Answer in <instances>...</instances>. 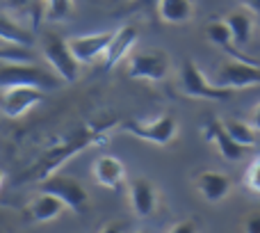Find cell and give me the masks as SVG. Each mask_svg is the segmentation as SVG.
<instances>
[{
	"label": "cell",
	"mask_w": 260,
	"mask_h": 233,
	"mask_svg": "<svg viewBox=\"0 0 260 233\" xmlns=\"http://www.w3.org/2000/svg\"><path fill=\"white\" fill-rule=\"evenodd\" d=\"M130 229V222H117V220H112V222H105L103 226H101V231H126Z\"/></svg>",
	"instance_id": "cell-28"
},
{
	"label": "cell",
	"mask_w": 260,
	"mask_h": 233,
	"mask_svg": "<svg viewBox=\"0 0 260 233\" xmlns=\"http://www.w3.org/2000/svg\"><path fill=\"white\" fill-rule=\"evenodd\" d=\"M64 208H67V203L59 197L48 194V192H39L37 197H32V201L25 206L23 215L30 222H35V224H46V222L57 220L64 213Z\"/></svg>",
	"instance_id": "cell-15"
},
{
	"label": "cell",
	"mask_w": 260,
	"mask_h": 233,
	"mask_svg": "<svg viewBox=\"0 0 260 233\" xmlns=\"http://www.w3.org/2000/svg\"><path fill=\"white\" fill-rule=\"evenodd\" d=\"M62 78L46 69L37 67L35 62H3L0 64V90L5 87L30 85L39 90H57L62 87Z\"/></svg>",
	"instance_id": "cell-2"
},
{
	"label": "cell",
	"mask_w": 260,
	"mask_h": 233,
	"mask_svg": "<svg viewBox=\"0 0 260 233\" xmlns=\"http://www.w3.org/2000/svg\"><path fill=\"white\" fill-rule=\"evenodd\" d=\"M169 231L171 233H194V231H199V224L194 220H180V222L169 224Z\"/></svg>",
	"instance_id": "cell-25"
},
{
	"label": "cell",
	"mask_w": 260,
	"mask_h": 233,
	"mask_svg": "<svg viewBox=\"0 0 260 233\" xmlns=\"http://www.w3.org/2000/svg\"><path fill=\"white\" fill-rule=\"evenodd\" d=\"M180 87H183V92L187 96L206 99V101H226L233 94L231 87H221L217 82L208 80L194 60H185L183 67H180Z\"/></svg>",
	"instance_id": "cell-5"
},
{
	"label": "cell",
	"mask_w": 260,
	"mask_h": 233,
	"mask_svg": "<svg viewBox=\"0 0 260 233\" xmlns=\"http://www.w3.org/2000/svg\"><path fill=\"white\" fill-rule=\"evenodd\" d=\"M206 32H208V37H210L212 44L219 46V48L224 50L229 57H233V60H249L242 50H238V46H235V41H233V35H231V27H229V23H226V18H215V21H210V23H208V27H206Z\"/></svg>",
	"instance_id": "cell-19"
},
{
	"label": "cell",
	"mask_w": 260,
	"mask_h": 233,
	"mask_svg": "<svg viewBox=\"0 0 260 233\" xmlns=\"http://www.w3.org/2000/svg\"><path fill=\"white\" fill-rule=\"evenodd\" d=\"M137 39H139V27L137 25H133V23H126V25L119 27V30L112 35V41H110L108 50H105V55H103L105 71L114 69L123 57H128L130 50H133L135 44H137Z\"/></svg>",
	"instance_id": "cell-13"
},
{
	"label": "cell",
	"mask_w": 260,
	"mask_h": 233,
	"mask_svg": "<svg viewBox=\"0 0 260 233\" xmlns=\"http://www.w3.org/2000/svg\"><path fill=\"white\" fill-rule=\"evenodd\" d=\"M249 124L253 126V128L258 130L260 133V103L256 105V108H253V112H251V116H249Z\"/></svg>",
	"instance_id": "cell-31"
},
{
	"label": "cell",
	"mask_w": 260,
	"mask_h": 233,
	"mask_svg": "<svg viewBox=\"0 0 260 233\" xmlns=\"http://www.w3.org/2000/svg\"><path fill=\"white\" fill-rule=\"evenodd\" d=\"M217 85L231 90H253L260 85V64L253 60H226L217 73Z\"/></svg>",
	"instance_id": "cell-8"
},
{
	"label": "cell",
	"mask_w": 260,
	"mask_h": 233,
	"mask_svg": "<svg viewBox=\"0 0 260 233\" xmlns=\"http://www.w3.org/2000/svg\"><path fill=\"white\" fill-rule=\"evenodd\" d=\"M39 192H48V194L59 197L67 203L69 211H73V213H82L87 208V203H89V192H87L85 185L64 174H53L46 181H41Z\"/></svg>",
	"instance_id": "cell-7"
},
{
	"label": "cell",
	"mask_w": 260,
	"mask_h": 233,
	"mask_svg": "<svg viewBox=\"0 0 260 233\" xmlns=\"http://www.w3.org/2000/svg\"><path fill=\"white\" fill-rule=\"evenodd\" d=\"M160 0H130V9H146V7H157Z\"/></svg>",
	"instance_id": "cell-29"
},
{
	"label": "cell",
	"mask_w": 260,
	"mask_h": 233,
	"mask_svg": "<svg viewBox=\"0 0 260 233\" xmlns=\"http://www.w3.org/2000/svg\"><path fill=\"white\" fill-rule=\"evenodd\" d=\"M5 181H7V174H5V169H0V188L5 185Z\"/></svg>",
	"instance_id": "cell-32"
},
{
	"label": "cell",
	"mask_w": 260,
	"mask_h": 233,
	"mask_svg": "<svg viewBox=\"0 0 260 233\" xmlns=\"http://www.w3.org/2000/svg\"><path fill=\"white\" fill-rule=\"evenodd\" d=\"M41 46H44V55L50 67L55 69V73L64 82H76L78 76H80V62L73 55L69 39H62L55 32H46L44 39H41Z\"/></svg>",
	"instance_id": "cell-4"
},
{
	"label": "cell",
	"mask_w": 260,
	"mask_h": 233,
	"mask_svg": "<svg viewBox=\"0 0 260 233\" xmlns=\"http://www.w3.org/2000/svg\"><path fill=\"white\" fill-rule=\"evenodd\" d=\"M0 62H35V55L30 48L12 44H0Z\"/></svg>",
	"instance_id": "cell-23"
},
{
	"label": "cell",
	"mask_w": 260,
	"mask_h": 233,
	"mask_svg": "<svg viewBox=\"0 0 260 233\" xmlns=\"http://www.w3.org/2000/svg\"><path fill=\"white\" fill-rule=\"evenodd\" d=\"M76 12V3L73 0H46V21H67Z\"/></svg>",
	"instance_id": "cell-22"
},
{
	"label": "cell",
	"mask_w": 260,
	"mask_h": 233,
	"mask_svg": "<svg viewBox=\"0 0 260 233\" xmlns=\"http://www.w3.org/2000/svg\"><path fill=\"white\" fill-rule=\"evenodd\" d=\"M194 188L208 203H221L233 192V181H231L229 174H224L219 169H206L201 174H197Z\"/></svg>",
	"instance_id": "cell-12"
},
{
	"label": "cell",
	"mask_w": 260,
	"mask_h": 233,
	"mask_svg": "<svg viewBox=\"0 0 260 233\" xmlns=\"http://www.w3.org/2000/svg\"><path fill=\"white\" fill-rule=\"evenodd\" d=\"M201 130H203L206 142H210L212 147L219 151V156L226 158L229 162L240 160V158L247 153V149H244L242 144H238L233 137H231V133L226 130V126H224V119H219V116L208 114L206 119H203V124H201Z\"/></svg>",
	"instance_id": "cell-10"
},
{
	"label": "cell",
	"mask_w": 260,
	"mask_h": 233,
	"mask_svg": "<svg viewBox=\"0 0 260 233\" xmlns=\"http://www.w3.org/2000/svg\"><path fill=\"white\" fill-rule=\"evenodd\" d=\"M253 90H258V92H260V85H258V87H253Z\"/></svg>",
	"instance_id": "cell-33"
},
{
	"label": "cell",
	"mask_w": 260,
	"mask_h": 233,
	"mask_svg": "<svg viewBox=\"0 0 260 233\" xmlns=\"http://www.w3.org/2000/svg\"><path fill=\"white\" fill-rule=\"evenodd\" d=\"M91 176L103 188L117 190L126 181V167L117 156H99L91 165Z\"/></svg>",
	"instance_id": "cell-16"
},
{
	"label": "cell",
	"mask_w": 260,
	"mask_h": 233,
	"mask_svg": "<svg viewBox=\"0 0 260 233\" xmlns=\"http://www.w3.org/2000/svg\"><path fill=\"white\" fill-rule=\"evenodd\" d=\"M114 32H99V35H82V37H73L69 39L73 55L78 57L80 64H89L94 60L103 57L105 50H108L110 41H112Z\"/></svg>",
	"instance_id": "cell-14"
},
{
	"label": "cell",
	"mask_w": 260,
	"mask_h": 233,
	"mask_svg": "<svg viewBox=\"0 0 260 233\" xmlns=\"http://www.w3.org/2000/svg\"><path fill=\"white\" fill-rule=\"evenodd\" d=\"M121 121L108 116V119H94L85 121V124L76 126L73 130H69L67 135H62L59 139H55L50 147H46L44 151L37 156V160L32 162L27 169H23L18 174V183H41L48 176L57 174V169L69 162L71 158H76L78 153L87 151L91 147H101L110 139V130L119 128Z\"/></svg>",
	"instance_id": "cell-1"
},
{
	"label": "cell",
	"mask_w": 260,
	"mask_h": 233,
	"mask_svg": "<svg viewBox=\"0 0 260 233\" xmlns=\"http://www.w3.org/2000/svg\"><path fill=\"white\" fill-rule=\"evenodd\" d=\"M35 30L25 27L12 18L9 14H0V44H12V46H23V48H32L35 46Z\"/></svg>",
	"instance_id": "cell-17"
},
{
	"label": "cell",
	"mask_w": 260,
	"mask_h": 233,
	"mask_svg": "<svg viewBox=\"0 0 260 233\" xmlns=\"http://www.w3.org/2000/svg\"><path fill=\"white\" fill-rule=\"evenodd\" d=\"M32 3H37V0H5V5H7L12 12H25Z\"/></svg>",
	"instance_id": "cell-27"
},
{
	"label": "cell",
	"mask_w": 260,
	"mask_h": 233,
	"mask_svg": "<svg viewBox=\"0 0 260 233\" xmlns=\"http://www.w3.org/2000/svg\"><path fill=\"white\" fill-rule=\"evenodd\" d=\"M157 188L144 176H137L128 183V203L130 213L137 220H146L157 211Z\"/></svg>",
	"instance_id": "cell-11"
},
{
	"label": "cell",
	"mask_w": 260,
	"mask_h": 233,
	"mask_svg": "<svg viewBox=\"0 0 260 233\" xmlns=\"http://www.w3.org/2000/svg\"><path fill=\"white\" fill-rule=\"evenodd\" d=\"M224 126H226V130L231 133V137H233L238 144H242L244 149H253V147L258 144V130L253 128L249 121H242V119H226Z\"/></svg>",
	"instance_id": "cell-21"
},
{
	"label": "cell",
	"mask_w": 260,
	"mask_h": 233,
	"mask_svg": "<svg viewBox=\"0 0 260 233\" xmlns=\"http://www.w3.org/2000/svg\"><path fill=\"white\" fill-rule=\"evenodd\" d=\"M119 128L126 135H133V137L144 139V142H148V144L167 147V144H171L176 139V135H178V119H176L174 114H160L148 121L130 119V121H121Z\"/></svg>",
	"instance_id": "cell-3"
},
{
	"label": "cell",
	"mask_w": 260,
	"mask_h": 233,
	"mask_svg": "<svg viewBox=\"0 0 260 233\" xmlns=\"http://www.w3.org/2000/svg\"><path fill=\"white\" fill-rule=\"evenodd\" d=\"M244 183H247L249 190L260 194V158H256V160L249 165L247 174H244Z\"/></svg>",
	"instance_id": "cell-24"
},
{
	"label": "cell",
	"mask_w": 260,
	"mask_h": 233,
	"mask_svg": "<svg viewBox=\"0 0 260 233\" xmlns=\"http://www.w3.org/2000/svg\"><path fill=\"white\" fill-rule=\"evenodd\" d=\"M171 71V57L162 48L142 50L128 57V76L135 80L162 82Z\"/></svg>",
	"instance_id": "cell-6"
},
{
	"label": "cell",
	"mask_w": 260,
	"mask_h": 233,
	"mask_svg": "<svg viewBox=\"0 0 260 233\" xmlns=\"http://www.w3.org/2000/svg\"><path fill=\"white\" fill-rule=\"evenodd\" d=\"M155 9L162 21L171 25H183L194 18V0H160Z\"/></svg>",
	"instance_id": "cell-20"
},
{
	"label": "cell",
	"mask_w": 260,
	"mask_h": 233,
	"mask_svg": "<svg viewBox=\"0 0 260 233\" xmlns=\"http://www.w3.org/2000/svg\"><path fill=\"white\" fill-rule=\"evenodd\" d=\"M226 23L231 27V35H233L235 46H247L253 37V27H256V18H253V12H249L247 7L233 9V12L226 16Z\"/></svg>",
	"instance_id": "cell-18"
},
{
	"label": "cell",
	"mask_w": 260,
	"mask_h": 233,
	"mask_svg": "<svg viewBox=\"0 0 260 233\" xmlns=\"http://www.w3.org/2000/svg\"><path fill=\"white\" fill-rule=\"evenodd\" d=\"M41 101H44V90H39V87H5L0 94V112L7 119H18L25 112H30L35 105H39Z\"/></svg>",
	"instance_id": "cell-9"
},
{
	"label": "cell",
	"mask_w": 260,
	"mask_h": 233,
	"mask_svg": "<svg viewBox=\"0 0 260 233\" xmlns=\"http://www.w3.org/2000/svg\"><path fill=\"white\" fill-rule=\"evenodd\" d=\"M240 5L253 12V16H260V0H240Z\"/></svg>",
	"instance_id": "cell-30"
},
{
	"label": "cell",
	"mask_w": 260,
	"mask_h": 233,
	"mask_svg": "<svg viewBox=\"0 0 260 233\" xmlns=\"http://www.w3.org/2000/svg\"><path fill=\"white\" fill-rule=\"evenodd\" d=\"M242 229L247 233H260V213H251V215L244 220Z\"/></svg>",
	"instance_id": "cell-26"
}]
</instances>
